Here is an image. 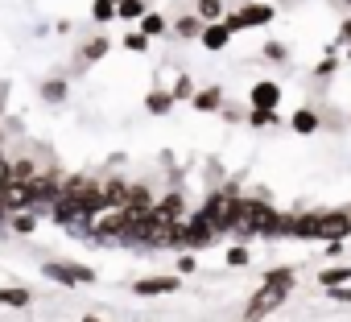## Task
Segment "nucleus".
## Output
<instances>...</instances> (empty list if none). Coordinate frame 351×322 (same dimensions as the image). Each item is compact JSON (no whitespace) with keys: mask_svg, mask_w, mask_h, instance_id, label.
Here are the masks:
<instances>
[{"mask_svg":"<svg viewBox=\"0 0 351 322\" xmlns=\"http://www.w3.org/2000/svg\"><path fill=\"white\" fill-rule=\"evenodd\" d=\"M285 293L289 289H277V285H261L252 297H248V306H244V318L248 322H261V318H269L281 301H285Z\"/></svg>","mask_w":351,"mask_h":322,"instance_id":"obj_2","label":"nucleus"},{"mask_svg":"<svg viewBox=\"0 0 351 322\" xmlns=\"http://www.w3.org/2000/svg\"><path fill=\"white\" fill-rule=\"evenodd\" d=\"M42 95H46L50 103H62V99H66V83H62V79H50V83L42 87Z\"/></svg>","mask_w":351,"mask_h":322,"instance_id":"obj_18","label":"nucleus"},{"mask_svg":"<svg viewBox=\"0 0 351 322\" xmlns=\"http://www.w3.org/2000/svg\"><path fill=\"white\" fill-rule=\"evenodd\" d=\"M91 13H95V21H112L116 17V5H112V0H95Z\"/></svg>","mask_w":351,"mask_h":322,"instance_id":"obj_25","label":"nucleus"},{"mask_svg":"<svg viewBox=\"0 0 351 322\" xmlns=\"http://www.w3.org/2000/svg\"><path fill=\"white\" fill-rule=\"evenodd\" d=\"M228 264H248V248H232L228 252Z\"/></svg>","mask_w":351,"mask_h":322,"instance_id":"obj_30","label":"nucleus"},{"mask_svg":"<svg viewBox=\"0 0 351 322\" xmlns=\"http://www.w3.org/2000/svg\"><path fill=\"white\" fill-rule=\"evenodd\" d=\"M199 38H203V46H207V50H223V46H228V38H232V29H228L223 21H211V25H203V34H199Z\"/></svg>","mask_w":351,"mask_h":322,"instance_id":"obj_10","label":"nucleus"},{"mask_svg":"<svg viewBox=\"0 0 351 322\" xmlns=\"http://www.w3.org/2000/svg\"><path fill=\"white\" fill-rule=\"evenodd\" d=\"M161 29H165V21H161V17H153V13H149V17H145V34H161Z\"/></svg>","mask_w":351,"mask_h":322,"instance_id":"obj_29","label":"nucleus"},{"mask_svg":"<svg viewBox=\"0 0 351 322\" xmlns=\"http://www.w3.org/2000/svg\"><path fill=\"white\" fill-rule=\"evenodd\" d=\"M13 232H21V236H29V232H34V215H25V211H17V215H13Z\"/></svg>","mask_w":351,"mask_h":322,"instance_id":"obj_27","label":"nucleus"},{"mask_svg":"<svg viewBox=\"0 0 351 322\" xmlns=\"http://www.w3.org/2000/svg\"><path fill=\"white\" fill-rule=\"evenodd\" d=\"M330 297H339V301H351V289H339V285H330Z\"/></svg>","mask_w":351,"mask_h":322,"instance_id":"obj_31","label":"nucleus"},{"mask_svg":"<svg viewBox=\"0 0 351 322\" xmlns=\"http://www.w3.org/2000/svg\"><path fill=\"white\" fill-rule=\"evenodd\" d=\"M182 281L173 277V273H161V277H145V281H136L132 289H136V297H161V293H173Z\"/></svg>","mask_w":351,"mask_h":322,"instance_id":"obj_8","label":"nucleus"},{"mask_svg":"<svg viewBox=\"0 0 351 322\" xmlns=\"http://www.w3.org/2000/svg\"><path fill=\"white\" fill-rule=\"evenodd\" d=\"M281 103V87L277 83H256L252 87V108H277Z\"/></svg>","mask_w":351,"mask_h":322,"instance_id":"obj_11","label":"nucleus"},{"mask_svg":"<svg viewBox=\"0 0 351 322\" xmlns=\"http://www.w3.org/2000/svg\"><path fill=\"white\" fill-rule=\"evenodd\" d=\"M50 215H54V223H62V227H71V223H83V219H91V211L62 186V195L50 203Z\"/></svg>","mask_w":351,"mask_h":322,"instance_id":"obj_3","label":"nucleus"},{"mask_svg":"<svg viewBox=\"0 0 351 322\" xmlns=\"http://www.w3.org/2000/svg\"><path fill=\"white\" fill-rule=\"evenodd\" d=\"M215 236H219V232L211 227V219H207L203 211L191 215V219H182V244H191V248H207Z\"/></svg>","mask_w":351,"mask_h":322,"instance_id":"obj_5","label":"nucleus"},{"mask_svg":"<svg viewBox=\"0 0 351 322\" xmlns=\"http://www.w3.org/2000/svg\"><path fill=\"white\" fill-rule=\"evenodd\" d=\"M169 108H173V95H165V91H153V95H149V112H153V116H161V112H169Z\"/></svg>","mask_w":351,"mask_h":322,"instance_id":"obj_19","label":"nucleus"},{"mask_svg":"<svg viewBox=\"0 0 351 322\" xmlns=\"http://www.w3.org/2000/svg\"><path fill=\"white\" fill-rule=\"evenodd\" d=\"M223 103V91L219 87H207V91H195V108H203V112H211V108H219Z\"/></svg>","mask_w":351,"mask_h":322,"instance_id":"obj_13","label":"nucleus"},{"mask_svg":"<svg viewBox=\"0 0 351 322\" xmlns=\"http://www.w3.org/2000/svg\"><path fill=\"white\" fill-rule=\"evenodd\" d=\"M141 13H145L141 0H120V9H116V17H141Z\"/></svg>","mask_w":351,"mask_h":322,"instance_id":"obj_24","label":"nucleus"},{"mask_svg":"<svg viewBox=\"0 0 351 322\" xmlns=\"http://www.w3.org/2000/svg\"><path fill=\"white\" fill-rule=\"evenodd\" d=\"M157 211H161V215H169V219H182V215H186V207H182V195H165Z\"/></svg>","mask_w":351,"mask_h":322,"instance_id":"obj_15","label":"nucleus"},{"mask_svg":"<svg viewBox=\"0 0 351 322\" xmlns=\"http://www.w3.org/2000/svg\"><path fill=\"white\" fill-rule=\"evenodd\" d=\"M29 301H34L29 289H13V285H9V289H0V306H29Z\"/></svg>","mask_w":351,"mask_h":322,"instance_id":"obj_14","label":"nucleus"},{"mask_svg":"<svg viewBox=\"0 0 351 322\" xmlns=\"http://www.w3.org/2000/svg\"><path fill=\"white\" fill-rule=\"evenodd\" d=\"M124 46H128L132 54H141V50H149V34H128V38H124Z\"/></svg>","mask_w":351,"mask_h":322,"instance_id":"obj_26","label":"nucleus"},{"mask_svg":"<svg viewBox=\"0 0 351 322\" xmlns=\"http://www.w3.org/2000/svg\"><path fill=\"white\" fill-rule=\"evenodd\" d=\"M265 54H269L273 62H285V46H281V42H269V46H265Z\"/></svg>","mask_w":351,"mask_h":322,"instance_id":"obj_28","label":"nucleus"},{"mask_svg":"<svg viewBox=\"0 0 351 322\" xmlns=\"http://www.w3.org/2000/svg\"><path fill=\"white\" fill-rule=\"evenodd\" d=\"M248 124H256V128L277 124V108H252V120H248Z\"/></svg>","mask_w":351,"mask_h":322,"instance_id":"obj_21","label":"nucleus"},{"mask_svg":"<svg viewBox=\"0 0 351 322\" xmlns=\"http://www.w3.org/2000/svg\"><path fill=\"white\" fill-rule=\"evenodd\" d=\"M178 34H182V38H199V34H203L199 17H182V21H178Z\"/></svg>","mask_w":351,"mask_h":322,"instance_id":"obj_23","label":"nucleus"},{"mask_svg":"<svg viewBox=\"0 0 351 322\" xmlns=\"http://www.w3.org/2000/svg\"><path fill=\"white\" fill-rule=\"evenodd\" d=\"M83 322H104V318H95V314H87V318H83Z\"/></svg>","mask_w":351,"mask_h":322,"instance_id":"obj_32","label":"nucleus"},{"mask_svg":"<svg viewBox=\"0 0 351 322\" xmlns=\"http://www.w3.org/2000/svg\"><path fill=\"white\" fill-rule=\"evenodd\" d=\"M351 236V215L335 211V215H318V240H343Z\"/></svg>","mask_w":351,"mask_h":322,"instance_id":"obj_7","label":"nucleus"},{"mask_svg":"<svg viewBox=\"0 0 351 322\" xmlns=\"http://www.w3.org/2000/svg\"><path fill=\"white\" fill-rule=\"evenodd\" d=\"M42 273H46L50 281H58V285H91V281H95V273H91L87 264H62V260H50Z\"/></svg>","mask_w":351,"mask_h":322,"instance_id":"obj_4","label":"nucleus"},{"mask_svg":"<svg viewBox=\"0 0 351 322\" xmlns=\"http://www.w3.org/2000/svg\"><path fill=\"white\" fill-rule=\"evenodd\" d=\"M318 281H322L326 289H330V285H343V281H351V269H347V264H339V269H326Z\"/></svg>","mask_w":351,"mask_h":322,"instance_id":"obj_17","label":"nucleus"},{"mask_svg":"<svg viewBox=\"0 0 351 322\" xmlns=\"http://www.w3.org/2000/svg\"><path fill=\"white\" fill-rule=\"evenodd\" d=\"M293 281H298L293 269H269L265 273V285H277V289H293Z\"/></svg>","mask_w":351,"mask_h":322,"instance_id":"obj_12","label":"nucleus"},{"mask_svg":"<svg viewBox=\"0 0 351 322\" xmlns=\"http://www.w3.org/2000/svg\"><path fill=\"white\" fill-rule=\"evenodd\" d=\"M219 13H223L219 0H199V17H203V21H219Z\"/></svg>","mask_w":351,"mask_h":322,"instance_id":"obj_22","label":"nucleus"},{"mask_svg":"<svg viewBox=\"0 0 351 322\" xmlns=\"http://www.w3.org/2000/svg\"><path fill=\"white\" fill-rule=\"evenodd\" d=\"M0 207H5V211H25V207H34L29 178H9V182H5V195H0Z\"/></svg>","mask_w":351,"mask_h":322,"instance_id":"obj_6","label":"nucleus"},{"mask_svg":"<svg viewBox=\"0 0 351 322\" xmlns=\"http://www.w3.org/2000/svg\"><path fill=\"white\" fill-rule=\"evenodd\" d=\"M203 215L211 219V227H215V232L236 227V215H240V199H236V190H219V195H211V199H207V207H203Z\"/></svg>","mask_w":351,"mask_h":322,"instance_id":"obj_1","label":"nucleus"},{"mask_svg":"<svg viewBox=\"0 0 351 322\" xmlns=\"http://www.w3.org/2000/svg\"><path fill=\"white\" fill-rule=\"evenodd\" d=\"M104 54H108V38H95V42H87V50H83L87 62H99Z\"/></svg>","mask_w":351,"mask_h":322,"instance_id":"obj_20","label":"nucleus"},{"mask_svg":"<svg viewBox=\"0 0 351 322\" xmlns=\"http://www.w3.org/2000/svg\"><path fill=\"white\" fill-rule=\"evenodd\" d=\"M293 128H298V132H314V128H318V112L298 108V112H293Z\"/></svg>","mask_w":351,"mask_h":322,"instance_id":"obj_16","label":"nucleus"},{"mask_svg":"<svg viewBox=\"0 0 351 322\" xmlns=\"http://www.w3.org/2000/svg\"><path fill=\"white\" fill-rule=\"evenodd\" d=\"M29 195H34V207H38V203L50 207V203L62 195V186H58L54 178H29Z\"/></svg>","mask_w":351,"mask_h":322,"instance_id":"obj_9","label":"nucleus"}]
</instances>
